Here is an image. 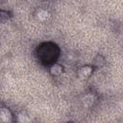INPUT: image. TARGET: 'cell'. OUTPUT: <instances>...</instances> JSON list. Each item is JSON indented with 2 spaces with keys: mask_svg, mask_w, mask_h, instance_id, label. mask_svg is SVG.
Returning <instances> with one entry per match:
<instances>
[{
  "mask_svg": "<svg viewBox=\"0 0 123 123\" xmlns=\"http://www.w3.org/2000/svg\"><path fill=\"white\" fill-rule=\"evenodd\" d=\"M93 64L97 67H100V66H103L105 64V59L103 58V56L101 55H97L94 60H93Z\"/></svg>",
  "mask_w": 123,
  "mask_h": 123,
  "instance_id": "5",
  "label": "cell"
},
{
  "mask_svg": "<svg viewBox=\"0 0 123 123\" xmlns=\"http://www.w3.org/2000/svg\"><path fill=\"white\" fill-rule=\"evenodd\" d=\"M92 73V67L89 65H86L80 68V70L78 71V75L80 78L82 79H86L88 78Z\"/></svg>",
  "mask_w": 123,
  "mask_h": 123,
  "instance_id": "3",
  "label": "cell"
},
{
  "mask_svg": "<svg viewBox=\"0 0 123 123\" xmlns=\"http://www.w3.org/2000/svg\"><path fill=\"white\" fill-rule=\"evenodd\" d=\"M37 18L39 20H45L48 17V12L45 11V10H39L37 12Z\"/></svg>",
  "mask_w": 123,
  "mask_h": 123,
  "instance_id": "6",
  "label": "cell"
},
{
  "mask_svg": "<svg viewBox=\"0 0 123 123\" xmlns=\"http://www.w3.org/2000/svg\"><path fill=\"white\" fill-rule=\"evenodd\" d=\"M59 56V48L55 43L45 42L37 48V57L44 64H49L57 60Z\"/></svg>",
  "mask_w": 123,
  "mask_h": 123,
  "instance_id": "1",
  "label": "cell"
},
{
  "mask_svg": "<svg viewBox=\"0 0 123 123\" xmlns=\"http://www.w3.org/2000/svg\"><path fill=\"white\" fill-rule=\"evenodd\" d=\"M62 65H60V64H58V63H55V64H53L52 66H51V68H50V73L52 74V75H54V76H60L62 73Z\"/></svg>",
  "mask_w": 123,
  "mask_h": 123,
  "instance_id": "4",
  "label": "cell"
},
{
  "mask_svg": "<svg viewBox=\"0 0 123 123\" xmlns=\"http://www.w3.org/2000/svg\"><path fill=\"white\" fill-rule=\"evenodd\" d=\"M18 121L19 122H27V121H29V119L28 118H26V115H18Z\"/></svg>",
  "mask_w": 123,
  "mask_h": 123,
  "instance_id": "7",
  "label": "cell"
},
{
  "mask_svg": "<svg viewBox=\"0 0 123 123\" xmlns=\"http://www.w3.org/2000/svg\"><path fill=\"white\" fill-rule=\"evenodd\" d=\"M12 113L10 111L9 109H6V108H2L1 111H0V120L4 123H8V122H11L12 121Z\"/></svg>",
  "mask_w": 123,
  "mask_h": 123,
  "instance_id": "2",
  "label": "cell"
}]
</instances>
